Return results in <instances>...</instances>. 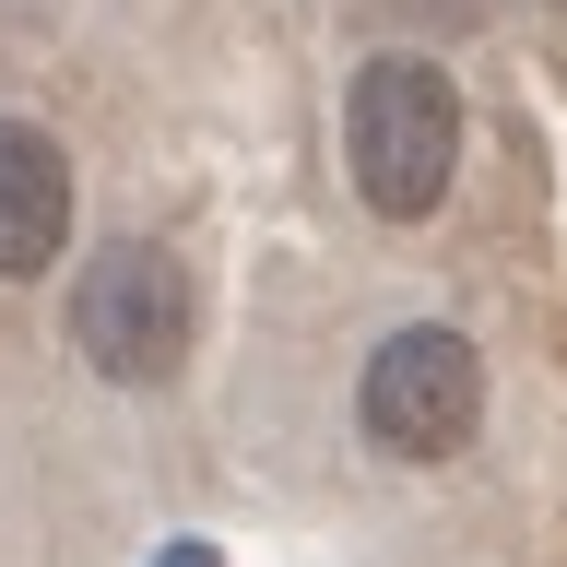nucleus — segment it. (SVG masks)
I'll list each match as a JSON object with an SVG mask.
<instances>
[{
	"instance_id": "obj_1",
	"label": "nucleus",
	"mask_w": 567,
	"mask_h": 567,
	"mask_svg": "<svg viewBox=\"0 0 567 567\" xmlns=\"http://www.w3.org/2000/svg\"><path fill=\"white\" fill-rule=\"evenodd\" d=\"M343 177L379 225H425L461 189V83L425 48H379L343 83Z\"/></svg>"
},
{
	"instance_id": "obj_2",
	"label": "nucleus",
	"mask_w": 567,
	"mask_h": 567,
	"mask_svg": "<svg viewBox=\"0 0 567 567\" xmlns=\"http://www.w3.org/2000/svg\"><path fill=\"white\" fill-rule=\"evenodd\" d=\"M354 425H367V450L402 461V473H437L485 437V343L450 331V319H402L367 343L354 367Z\"/></svg>"
},
{
	"instance_id": "obj_3",
	"label": "nucleus",
	"mask_w": 567,
	"mask_h": 567,
	"mask_svg": "<svg viewBox=\"0 0 567 567\" xmlns=\"http://www.w3.org/2000/svg\"><path fill=\"white\" fill-rule=\"evenodd\" d=\"M189 343H202V284H189V260L166 237H118V248L83 260V284H71V354L106 390H177Z\"/></svg>"
},
{
	"instance_id": "obj_4",
	"label": "nucleus",
	"mask_w": 567,
	"mask_h": 567,
	"mask_svg": "<svg viewBox=\"0 0 567 567\" xmlns=\"http://www.w3.org/2000/svg\"><path fill=\"white\" fill-rule=\"evenodd\" d=\"M71 213H83V189H71L60 131L48 118H0V284L48 272L71 248Z\"/></svg>"
},
{
	"instance_id": "obj_5",
	"label": "nucleus",
	"mask_w": 567,
	"mask_h": 567,
	"mask_svg": "<svg viewBox=\"0 0 567 567\" xmlns=\"http://www.w3.org/2000/svg\"><path fill=\"white\" fill-rule=\"evenodd\" d=\"M154 567H213V556H202V544H177V556H154Z\"/></svg>"
},
{
	"instance_id": "obj_6",
	"label": "nucleus",
	"mask_w": 567,
	"mask_h": 567,
	"mask_svg": "<svg viewBox=\"0 0 567 567\" xmlns=\"http://www.w3.org/2000/svg\"><path fill=\"white\" fill-rule=\"evenodd\" d=\"M556 12H567V0H556Z\"/></svg>"
}]
</instances>
